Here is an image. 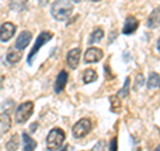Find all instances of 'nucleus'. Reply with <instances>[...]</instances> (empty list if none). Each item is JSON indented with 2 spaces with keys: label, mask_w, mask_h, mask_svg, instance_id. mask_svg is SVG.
<instances>
[{
  "label": "nucleus",
  "mask_w": 160,
  "mask_h": 151,
  "mask_svg": "<svg viewBox=\"0 0 160 151\" xmlns=\"http://www.w3.org/2000/svg\"><path fill=\"white\" fill-rule=\"evenodd\" d=\"M27 3H28V0H11L9 7H11V9L15 12H22L26 9Z\"/></svg>",
  "instance_id": "2eb2a0df"
},
{
  "label": "nucleus",
  "mask_w": 160,
  "mask_h": 151,
  "mask_svg": "<svg viewBox=\"0 0 160 151\" xmlns=\"http://www.w3.org/2000/svg\"><path fill=\"white\" fill-rule=\"evenodd\" d=\"M80 48H72L71 51H68L67 54V64L71 68H76L78 64H79V60H80Z\"/></svg>",
  "instance_id": "9d476101"
},
{
  "label": "nucleus",
  "mask_w": 160,
  "mask_h": 151,
  "mask_svg": "<svg viewBox=\"0 0 160 151\" xmlns=\"http://www.w3.org/2000/svg\"><path fill=\"white\" fill-rule=\"evenodd\" d=\"M6 147H7L8 151H16L18 150V147H19V137L16 134L12 135L11 139L6 143Z\"/></svg>",
  "instance_id": "6ab92c4d"
},
{
  "label": "nucleus",
  "mask_w": 160,
  "mask_h": 151,
  "mask_svg": "<svg viewBox=\"0 0 160 151\" xmlns=\"http://www.w3.org/2000/svg\"><path fill=\"white\" fill-rule=\"evenodd\" d=\"M156 48H158V51L160 52V38L158 39V44H156Z\"/></svg>",
  "instance_id": "a878e982"
},
{
  "label": "nucleus",
  "mask_w": 160,
  "mask_h": 151,
  "mask_svg": "<svg viewBox=\"0 0 160 151\" xmlns=\"http://www.w3.org/2000/svg\"><path fill=\"white\" fill-rule=\"evenodd\" d=\"M139 27V22L136 18L133 16H128L124 22V26H123V34L124 35H131L138 29Z\"/></svg>",
  "instance_id": "1a4fd4ad"
},
{
  "label": "nucleus",
  "mask_w": 160,
  "mask_h": 151,
  "mask_svg": "<svg viewBox=\"0 0 160 151\" xmlns=\"http://www.w3.org/2000/svg\"><path fill=\"white\" fill-rule=\"evenodd\" d=\"M160 26V8H156L152 13L149 15V18L147 20V27L148 28H156Z\"/></svg>",
  "instance_id": "ddd939ff"
},
{
  "label": "nucleus",
  "mask_w": 160,
  "mask_h": 151,
  "mask_svg": "<svg viewBox=\"0 0 160 151\" xmlns=\"http://www.w3.org/2000/svg\"><path fill=\"white\" fill-rule=\"evenodd\" d=\"M155 151H160V146H158V147H156V150H155Z\"/></svg>",
  "instance_id": "c85d7f7f"
},
{
  "label": "nucleus",
  "mask_w": 160,
  "mask_h": 151,
  "mask_svg": "<svg viewBox=\"0 0 160 151\" xmlns=\"http://www.w3.org/2000/svg\"><path fill=\"white\" fill-rule=\"evenodd\" d=\"M109 100H111V104H112L111 111H112V112H119V111H120V107H122V103H120V98L118 96V95H112Z\"/></svg>",
  "instance_id": "aec40b11"
},
{
  "label": "nucleus",
  "mask_w": 160,
  "mask_h": 151,
  "mask_svg": "<svg viewBox=\"0 0 160 151\" xmlns=\"http://www.w3.org/2000/svg\"><path fill=\"white\" fill-rule=\"evenodd\" d=\"M60 151H68V146H64V147L60 150Z\"/></svg>",
  "instance_id": "cd10ccee"
},
{
  "label": "nucleus",
  "mask_w": 160,
  "mask_h": 151,
  "mask_svg": "<svg viewBox=\"0 0 160 151\" xmlns=\"http://www.w3.org/2000/svg\"><path fill=\"white\" fill-rule=\"evenodd\" d=\"M160 84V76L156 72H152L149 75V79H148V87L149 88H153V87H159Z\"/></svg>",
  "instance_id": "412c9836"
},
{
  "label": "nucleus",
  "mask_w": 160,
  "mask_h": 151,
  "mask_svg": "<svg viewBox=\"0 0 160 151\" xmlns=\"http://www.w3.org/2000/svg\"><path fill=\"white\" fill-rule=\"evenodd\" d=\"M3 84H4V76H2V75H0V90L3 88Z\"/></svg>",
  "instance_id": "393cba45"
},
{
  "label": "nucleus",
  "mask_w": 160,
  "mask_h": 151,
  "mask_svg": "<svg viewBox=\"0 0 160 151\" xmlns=\"http://www.w3.org/2000/svg\"><path fill=\"white\" fill-rule=\"evenodd\" d=\"M104 150H106V142H104V140L98 142V144L92 148V151H104Z\"/></svg>",
  "instance_id": "5701e85b"
},
{
  "label": "nucleus",
  "mask_w": 160,
  "mask_h": 151,
  "mask_svg": "<svg viewBox=\"0 0 160 151\" xmlns=\"http://www.w3.org/2000/svg\"><path fill=\"white\" fill-rule=\"evenodd\" d=\"M102 58H103V51L100 48H96V47L88 48L86 51V54H84V60H86V63H96Z\"/></svg>",
  "instance_id": "0eeeda50"
},
{
  "label": "nucleus",
  "mask_w": 160,
  "mask_h": 151,
  "mask_svg": "<svg viewBox=\"0 0 160 151\" xmlns=\"http://www.w3.org/2000/svg\"><path fill=\"white\" fill-rule=\"evenodd\" d=\"M33 112V103L32 102H24L16 108V112H15V119H16V123H24L31 118V115Z\"/></svg>",
  "instance_id": "20e7f679"
},
{
  "label": "nucleus",
  "mask_w": 160,
  "mask_h": 151,
  "mask_svg": "<svg viewBox=\"0 0 160 151\" xmlns=\"http://www.w3.org/2000/svg\"><path fill=\"white\" fill-rule=\"evenodd\" d=\"M64 139H66V134L62 128H52L47 137V147L48 150H58L60 146L63 144Z\"/></svg>",
  "instance_id": "7ed1b4c3"
},
{
  "label": "nucleus",
  "mask_w": 160,
  "mask_h": 151,
  "mask_svg": "<svg viewBox=\"0 0 160 151\" xmlns=\"http://www.w3.org/2000/svg\"><path fill=\"white\" fill-rule=\"evenodd\" d=\"M67 82H68V74L66 71H62L56 78V83H55V92L56 94L62 92L64 90V87L67 86Z\"/></svg>",
  "instance_id": "9b49d317"
},
{
  "label": "nucleus",
  "mask_w": 160,
  "mask_h": 151,
  "mask_svg": "<svg viewBox=\"0 0 160 151\" xmlns=\"http://www.w3.org/2000/svg\"><path fill=\"white\" fill-rule=\"evenodd\" d=\"M11 117L7 112L0 114V135H4L11 128Z\"/></svg>",
  "instance_id": "f8f14e48"
},
{
  "label": "nucleus",
  "mask_w": 160,
  "mask_h": 151,
  "mask_svg": "<svg viewBox=\"0 0 160 151\" xmlns=\"http://www.w3.org/2000/svg\"><path fill=\"white\" fill-rule=\"evenodd\" d=\"M73 11V6L69 0H56L51 6V15L59 20V22H64L67 20Z\"/></svg>",
  "instance_id": "f257e3e1"
},
{
  "label": "nucleus",
  "mask_w": 160,
  "mask_h": 151,
  "mask_svg": "<svg viewBox=\"0 0 160 151\" xmlns=\"http://www.w3.org/2000/svg\"><path fill=\"white\" fill-rule=\"evenodd\" d=\"M20 59H22V52L20 51H15V49H12V51H9L7 54V62L11 63V64L18 63Z\"/></svg>",
  "instance_id": "f3484780"
},
{
  "label": "nucleus",
  "mask_w": 160,
  "mask_h": 151,
  "mask_svg": "<svg viewBox=\"0 0 160 151\" xmlns=\"http://www.w3.org/2000/svg\"><path fill=\"white\" fill-rule=\"evenodd\" d=\"M96 79H98V74H96V71H95V70L88 68V70H86V71H84V74H83V82H84V83H92V82H95Z\"/></svg>",
  "instance_id": "dca6fc26"
},
{
  "label": "nucleus",
  "mask_w": 160,
  "mask_h": 151,
  "mask_svg": "<svg viewBox=\"0 0 160 151\" xmlns=\"http://www.w3.org/2000/svg\"><path fill=\"white\" fill-rule=\"evenodd\" d=\"M73 2H76V3H79V2H80V0H73Z\"/></svg>",
  "instance_id": "7c9ffc66"
},
{
  "label": "nucleus",
  "mask_w": 160,
  "mask_h": 151,
  "mask_svg": "<svg viewBox=\"0 0 160 151\" xmlns=\"http://www.w3.org/2000/svg\"><path fill=\"white\" fill-rule=\"evenodd\" d=\"M35 127H36V123H35V124H32V126H31V131H35V130H36Z\"/></svg>",
  "instance_id": "bb28decb"
},
{
  "label": "nucleus",
  "mask_w": 160,
  "mask_h": 151,
  "mask_svg": "<svg viewBox=\"0 0 160 151\" xmlns=\"http://www.w3.org/2000/svg\"><path fill=\"white\" fill-rule=\"evenodd\" d=\"M92 128V123L88 118H84V119H80L79 122L73 126L72 128V134L75 138H84L86 135H88V133L91 131Z\"/></svg>",
  "instance_id": "39448f33"
},
{
  "label": "nucleus",
  "mask_w": 160,
  "mask_h": 151,
  "mask_svg": "<svg viewBox=\"0 0 160 151\" xmlns=\"http://www.w3.org/2000/svg\"><path fill=\"white\" fill-rule=\"evenodd\" d=\"M104 38V31L103 28H96L89 36V43H98Z\"/></svg>",
  "instance_id": "a211bd4d"
},
{
  "label": "nucleus",
  "mask_w": 160,
  "mask_h": 151,
  "mask_svg": "<svg viewBox=\"0 0 160 151\" xmlns=\"http://www.w3.org/2000/svg\"><path fill=\"white\" fill-rule=\"evenodd\" d=\"M31 39H32L31 32L29 31H23V32H20V35L18 36L15 46H16V48L19 49V51H22V49H24L28 46V43L31 42Z\"/></svg>",
  "instance_id": "6e6552de"
},
{
  "label": "nucleus",
  "mask_w": 160,
  "mask_h": 151,
  "mask_svg": "<svg viewBox=\"0 0 160 151\" xmlns=\"http://www.w3.org/2000/svg\"><path fill=\"white\" fill-rule=\"evenodd\" d=\"M91 2H100V0H91Z\"/></svg>",
  "instance_id": "c756f323"
},
{
  "label": "nucleus",
  "mask_w": 160,
  "mask_h": 151,
  "mask_svg": "<svg viewBox=\"0 0 160 151\" xmlns=\"http://www.w3.org/2000/svg\"><path fill=\"white\" fill-rule=\"evenodd\" d=\"M16 32V27H15V24L12 23H4L2 24V27H0V40L2 42H8V40H11L12 36Z\"/></svg>",
  "instance_id": "423d86ee"
},
{
  "label": "nucleus",
  "mask_w": 160,
  "mask_h": 151,
  "mask_svg": "<svg viewBox=\"0 0 160 151\" xmlns=\"http://www.w3.org/2000/svg\"><path fill=\"white\" fill-rule=\"evenodd\" d=\"M109 151H118V138H112L109 144Z\"/></svg>",
  "instance_id": "b1692460"
},
{
  "label": "nucleus",
  "mask_w": 160,
  "mask_h": 151,
  "mask_svg": "<svg viewBox=\"0 0 160 151\" xmlns=\"http://www.w3.org/2000/svg\"><path fill=\"white\" fill-rule=\"evenodd\" d=\"M52 36H53V34H52L51 31H43V32L39 34V36H38V39H36V42H35L32 49H31V51H29V54H28V58H27L28 64H32V63H33V58L38 55L39 49L42 48L46 43H48L49 40L52 39Z\"/></svg>",
  "instance_id": "f03ea898"
},
{
  "label": "nucleus",
  "mask_w": 160,
  "mask_h": 151,
  "mask_svg": "<svg viewBox=\"0 0 160 151\" xmlns=\"http://www.w3.org/2000/svg\"><path fill=\"white\" fill-rule=\"evenodd\" d=\"M23 142H24V151H33L38 146V143L27 133H23Z\"/></svg>",
  "instance_id": "4468645a"
},
{
  "label": "nucleus",
  "mask_w": 160,
  "mask_h": 151,
  "mask_svg": "<svg viewBox=\"0 0 160 151\" xmlns=\"http://www.w3.org/2000/svg\"><path fill=\"white\" fill-rule=\"evenodd\" d=\"M129 83H131V79H129V78H126V82H124L123 88L120 90L119 94H118V96H119V98H127L128 95H129Z\"/></svg>",
  "instance_id": "4be33fe9"
}]
</instances>
